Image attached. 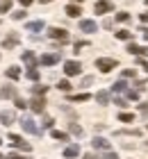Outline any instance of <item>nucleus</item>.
<instances>
[{
	"label": "nucleus",
	"instance_id": "nucleus-1",
	"mask_svg": "<svg viewBox=\"0 0 148 159\" xmlns=\"http://www.w3.org/2000/svg\"><path fill=\"white\" fill-rule=\"evenodd\" d=\"M48 37L55 39V41H59V43H66V41H69V32L62 30V27H50V30H48Z\"/></svg>",
	"mask_w": 148,
	"mask_h": 159
},
{
	"label": "nucleus",
	"instance_id": "nucleus-2",
	"mask_svg": "<svg viewBox=\"0 0 148 159\" xmlns=\"http://www.w3.org/2000/svg\"><path fill=\"white\" fill-rule=\"evenodd\" d=\"M96 66H98L103 73H109L112 68H116V66H118V61H116V59H107V57H100V59L96 61Z\"/></svg>",
	"mask_w": 148,
	"mask_h": 159
},
{
	"label": "nucleus",
	"instance_id": "nucleus-3",
	"mask_svg": "<svg viewBox=\"0 0 148 159\" xmlns=\"http://www.w3.org/2000/svg\"><path fill=\"white\" fill-rule=\"evenodd\" d=\"M30 107H32L34 114H43V109H46V100H43V96H34L32 100H30Z\"/></svg>",
	"mask_w": 148,
	"mask_h": 159
},
{
	"label": "nucleus",
	"instance_id": "nucleus-4",
	"mask_svg": "<svg viewBox=\"0 0 148 159\" xmlns=\"http://www.w3.org/2000/svg\"><path fill=\"white\" fill-rule=\"evenodd\" d=\"M9 143H12L14 148H18V150H25V152H30V143L23 141L18 134H9Z\"/></svg>",
	"mask_w": 148,
	"mask_h": 159
},
{
	"label": "nucleus",
	"instance_id": "nucleus-5",
	"mask_svg": "<svg viewBox=\"0 0 148 159\" xmlns=\"http://www.w3.org/2000/svg\"><path fill=\"white\" fill-rule=\"evenodd\" d=\"M21 125H23V129H25V132H30V134H39V132H41V129L34 125V120L30 118V116H23V118H21Z\"/></svg>",
	"mask_w": 148,
	"mask_h": 159
},
{
	"label": "nucleus",
	"instance_id": "nucleus-6",
	"mask_svg": "<svg viewBox=\"0 0 148 159\" xmlns=\"http://www.w3.org/2000/svg\"><path fill=\"white\" fill-rule=\"evenodd\" d=\"M82 66H80V61H64V73L66 75H78Z\"/></svg>",
	"mask_w": 148,
	"mask_h": 159
},
{
	"label": "nucleus",
	"instance_id": "nucleus-7",
	"mask_svg": "<svg viewBox=\"0 0 148 159\" xmlns=\"http://www.w3.org/2000/svg\"><path fill=\"white\" fill-rule=\"evenodd\" d=\"M18 41H21V37H18L16 32H12L9 37L2 41V48H5V50H12V48H16V46H18Z\"/></svg>",
	"mask_w": 148,
	"mask_h": 159
},
{
	"label": "nucleus",
	"instance_id": "nucleus-8",
	"mask_svg": "<svg viewBox=\"0 0 148 159\" xmlns=\"http://www.w3.org/2000/svg\"><path fill=\"white\" fill-rule=\"evenodd\" d=\"M128 52H130V55H137V57H146L148 50H146L144 46H137V43H128Z\"/></svg>",
	"mask_w": 148,
	"mask_h": 159
},
{
	"label": "nucleus",
	"instance_id": "nucleus-9",
	"mask_svg": "<svg viewBox=\"0 0 148 159\" xmlns=\"http://www.w3.org/2000/svg\"><path fill=\"white\" fill-rule=\"evenodd\" d=\"M93 9H96V14H107V11H112V2L109 0H98Z\"/></svg>",
	"mask_w": 148,
	"mask_h": 159
},
{
	"label": "nucleus",
	"instance_id": "nucleus-10",
	"mask_svg": "<svg viewBox=\"0 0 148 159\" xmlns=\"http://www.w3.org/2000/svg\"><path fill=\"white\" fill-rule=\"evenodd\" d=\"M80 30L82 32H98V25H96V20H80Z\"/></svg>",
	"mask_w": 148,
	"mask_h": 159
},
{
	"label": "nucleus",
	"instance_id": "nucleus-11",
	"mask_svg": "<svg viewBox=\"0 0 148 159\" xmlns=\"http://www.w3.org/2000/svg\"><path fill=\"white\" fill-rule=\"evenodd\" d=\"M23 61L27 64V68H34L36 66V57H34L32 50H25V52H23Z\"/></svg>",
	"mask_w": 148,
	"mask_h": 159
},
{
	"label": "nucleus",
	"instance_id": "nucleus-12",
	"mask_svg": "<svg viewBox=\"0 0 148 159\" xmlns=\"http://www.w3.org/2000/svg\"><path fill=\"white\" fill-rule=\"evenodd\" d=\"M91 146H93V148H98V150H109V141H107V139H103V136H96V139L91 141Z\"/></svg>",
	"mask_w": 148,
	"mask_h": 159
},
{
	"label": "nucleus",
	"instance_id": "nucleus-13",
	"mask_svg": "<svg viewBox=\"0 0 148 159\" xmlns=\"http://www.w3.org/2000/svg\"><path fill=\"white\" fill-rule=\"evenodd\" d=\"M7 98H16V89L14 86H2L0 89V100H7Z\"/></svg>",
	"mask_w": 148,
	"mask_h": 159
},
{
	"label": "nucleus",
	"instance_id": "nucleus-14",
	"mask_svg": "<svg viewBox=\"0 0 148 159\" xmlns=\"http://www.w3.org/2000/svg\"><path fill=\"white\" fill-rule=\"evenodd\" d=\"M78 155H80V148L78 146H66L64 148V157L66 159H73V157H78Z\"/></svg>",
	"mask_w": 148,
	"mask_h": 159
},
{
	"label": "nucleus",
	"instance_id": "nucleus-15",
	"mask_svg": "<svg viewBox=\"0 0 148 159\" xmlns=\"http://www.w3.org/2000/svg\"><path fill=\"white\" fill-rule=\"evenodd\" d=\"M57 61H59V55H43L41 57L43 66H53V64H57Z\"/></svg>",
	"mask_w": 148,
	"mask_h": 159
},
{
	"label": "nucleus",
	"instance_id": "nucleus-16",
	"mask_svg": "<svg viewBox=\"0 0 148 159\" xmlns=\"http://www.w3.org/2000/svg\"><path fill=\"white\" fill-rule=\"evenodd\" d=\"M14 118H16L14 111H2V114H0V123H2V125H12Z\"/></svg>",
	"mask_w": 148,
	"mask_h": 159
},
{
	"label": "nucleus",
	"instance_id": "nucleus-17",
	"mask_svg": "<svg viewBox=\"0 0 148 159\" xmlns=\"http://www.w3.org/2000/svg\"><path fill=\"white\" fill-rule=\"evenodd\" d=\"M43 20H32V23H27V32H41L43 30Z\"/></svg>",
	"mask_w": 148,
	"mask_h": 159
},
{
	"label": "nucleus",
	"instance_id": "nucleus-18",
	"mask_svg": "<svg viewBox=\"0 0 148 159\" xmlns=\"http://www.w3.org/2000/svg\"><path fill=\"white\" fill-rule=\"evenodd\" d=\"M66 14H69L71 18H78L80 14H82V9H80L78 5H69V7H66Z\"/></svg>",
	"mask_w": 148,
	"mask_h": 159
},
{
	"label": "nucleus",
	"instance_id": "nucleus-19",
	"mask_svg": "<svg viewBox=\"0 0 148 159\" xmlns=\"http://www.w3.org/2000/svg\"><path fill=\"white\" fill-rule=\"evenodd\" d=\"M116 39H121V41H130V39H132V32H130V30H118V32H116Z\"/></svg>",
	"mask_w": 148,
	"mask_h": 159
},
{
	"label": "nucleus",
	"instance_id": "nucleus-20",
	"mask_svg": "<svg viewBox=\"0 0 148 159\" xmlns=\"http://www.w3.org/2000/svg\"><path fill=\"white\" fill-rule=\"evenodd\" d=\"M7 77H9V80H18L21 77V70L16 68V66H12V68H7V73H5Z\"/></svg>",
	"mask_w": 148,
	"mask_h": 159
},
{
	"label": "nucleus",
	"instance_id": "nucleus-21",
	"mask_svg": "<svg viewBox=\"0 0 148 159\" xmlns=\"http://www.w3.org/2000/svg\"><path fill=\"white\" fill-rule=\"evenodd\" d=\"M69 100H71V102H87V100H89V93H78V96H71Z\"/></svg>",
	"mask_w": 148,
	"mask_h": 159
},
{
	"label": "nucleus",
	"instance_id": "nucleus-22",
	"mask_svg": "<svg viewBox=\"0 0 148 159\" xmlns=\"http://www.w3.org/2000/svg\"><path fill=\"white\" fill-rule=\"evenodd\" d=\"M96 100H98L100 105H107V102H109V93H107V91H98V96H96Z\"/></svg>",
	"mask_w": 148,
	"mask_h": 159
},
{
	"label": "nucleus",
	"instance_id": "nucleus-23",
	"mask_svg": "<svg viewBox=\"0 0 148 159\" xmlns=\"http://www.w3.org/2000/svg\"><path fill=\"white\" fill-rule=\"evenodd\" d=\"M112 89L118 93V91H125V89H128V84H125V80H118V82H114V86H112Z\"/></svg>",
	"mask_w": 148,
	"mask_h": 159
},
{
	"label": "nucleus",
	"instance_id": "nucleus-24",
	"mask_svg": "<svg viewBox=\"0 0 148 159\" xmlns=\"http://www.w3.org/2000/svg\"><path fill=\"white\" fill-rule=\"evenodd\" d=\"M53 139H57V141H66V139H69V134H66V132H59V129H53Z\"/></svg>",
	"mask_w": 148,
	"mask_h": 159
},
{
	"label": "nucleus",
	"instance_id": "nucleus-25",
	"mask_svg": "<svg viewBox=\"0 0 148 159\" xmlns=\"http://www.w3.org/2000/svg\"><path fill=\"white\" fill-rule=\"evenodd\" d=\"M48 91V86H41V84H36V86H32V93L34 96H43V93Z\"/></svg>",
	"mask_w": 148,
	"mask_h": 159
},
{
	"label": "nucleus",
	"instance_id": "nucleus-26",
	"mask_svg": "<svg viewBox=\"0 0 148 159\" xmlns=\"http://www.w3.org/2000/svg\"><path fill=\"white\" fill-rule=\"evenodd\" d=\"M69 129H71V132L75 134V136H82V127H80L78 123H71V125H69Z\"/></svg>",
	"mask_w": 148,
	"mask_h": 159
},
{
	"label": "nucleus",
	"instance_id": "nucleus-27",
	"mask_svg": "<svg viewBox=\"0 0 148 159\" xmlns=\"http://www.w3.org/2000/svg\"><path fill=\"white\" fill-rule=\"evenodd\" d=\"M9 9H12V0H2V2H0V14H5Z\"/></svg>",
	"mask_w": 148,
	"mask_h": 159
},
{
	"label": "nucleus",
	"instance_id": "nucleus-28",
	"mask_svg": "<svg viewBox=\"0 0 148 159\" xmlns=\"http://www.w3.org/2000/svg\"><path fill=\"white\" fill-rule=\"evenodd\" d=\"M116 20H121V23H128V20H130V14H128V11H118V14H116Z\"/></svg>",
	"mask_w": 148,
	"mask_h": 159
},
{
	"label": "nucleus",
	"instance_id": "nucleus-29",
	"mask_svg": "<svg viewBox=\"0 0 148 159\" xmlns=\"http://www.w3.org/2000/svg\"><path fill=\"white\" fill-rule=\"evenodd\" d=\"M27 80L36 82V80H39V70H36V68H30V70H27Z\"/></svg>",
	"mask_w": 148,
	"mask_h": 159
},
{
	"label": "nucleus",
	"instance_id": "nucleus-30",
	"mask_svg": "<svg viewBox=\"0 0 148 159\" xmlns=\"http://www.w3.org/2000/svg\"><path fill=\"white\" fill-rule=\"evenodd\" d=\"M125 93H128L130 100H139V91L137 89H125Z\"/></svg>",
	"mask_w": 148,
	"mask_h": 159
},
{
	"label": "nucleus",
	"instance_id": "nucleus-31",
	"mask_svg": "<svg viewBox=\"0 0 148 159\" xmlns=\"http://www.w3.org/2000/svg\"><path fill=\"white\" fill-rule=\"evenodd\" d=\"M14 105H16V107H18V109H25V107H27V102H25V100H23V98H18V96H16V98H14Z\"/></svg>",
	"mask_w": 148,
	"mask_h": 159
},
{
	"label": "nucleus",
	"instance_id": "nucleus-32",
	"mask_svg": "<svg viewBox=\"0 0 148 159\" xmlns=\"http://www.w3.org/2000/svg\"><path fill=\"white\" fill-rule=\"evenodd\" d=\"M12 18H14V20H21V18H25V9H18V11H14V14H12Z\"/></svg>",
	"mask_w": 148,
	"mask_h": 159
},
{
	"label": "nucleus",
	"instance_id": "nucleus-33",
	"mask_svg": "<svg viewBox=\"0 0 148 159\" xmlns=\"http://www.w3.org/2000/svg\"><path fill=\"white\" fill-rule=\"evenodd\" d=\"M118 120H123V123H132V120H135V116H132V114H121V116H118Z\"/></svg>",
	"mask_w": 148,
	"mask_h": 159
},
{
	"label": "nucleus",
	"instance_id": "nucleus-34",
	"mask_svg": "<svg viewBox=\"0 0 148 159\" xmlns=\"http://www.w3.org/2000/svg\"><path fill=\"white\" fill-rule=\"evenodd\" d=\"M57 86H59V91H71V84L66 82V80H62V82H59Z\"/></svg>",
	"mask_w": 148,
	"mask_h": 159
},
{
	"label": "nucleus",
	"instance_id": "nucleus-35",
	"mask_svg": "<svg viewBox=\"0 0 148 159\" xmlns=\"http://www.w3.org/2000/svg\"><path fill=\"white\" fill-rule=\"evenodd\" d=\"M53 123H55V120L50 118V116H43V123H41V125H43V127H53Z\"/></svg>",
	"mask_w": 148,
	"mask_h": 159
},
{
	"label": "nucleus",
	"instance_id": "nucleus-36",
	"mask_svg": "<svg viewBox=\"0 0 148 159\" xmlns=\"http://www.w3.org/2000/svg\"><path fill=\"white\" fill-rule=\"evenodd\" d=\"M2 159H23V155H18V152H9L7 157H2Z\"/></svg>",
	"mask_w": 148,
	"mask_h": 159
},
{
	"label": "nucleus",
	"instance_id": "nucleus-37",
	"mask_svg": "<svg viewBox=\"0 0 148 159\" xmlns=\"http://www.w3.org/2000/svg\"><path fill=\"white\" fill-rule=\"evenodd\" d=\"M137 73H135V70H132V68H125L123 70V77H135Z\"/></svg>",
	"mask_w": 148,
	"mask_h": 159
},
{
	"label": "nucleus",
	"instance_id": "nucleus-38",
	"mask_svg": "<svg viewBox=\"0 0 148 159\" xmlns=\"http://www.w3.org/2000/svg\"><path fill=\"white\" fill-rule=\"evenodd\" d=\"M84 46H87V41H75V52H80Z\"/></svg>",
	"mask_w": 148,
	"mask_h": 159
},
{
	"label": "nucleus",
	"instance_id": "nucleus-39",
	"mask_svg": "<svg viewBox=\"0 0 148 159\" xmlns=\"http://www.w3.org/2000/svg\"><path fill=\"white\" fill-rule=\"evenodd\" d=\"M114 105H118V107H128V102H125L123 98H116V100H114Z\"/></svg>",
	"mask_w": 148,
	"mask_h": 159
},
{
	"label": "nucleus",
	"instance_id": "nucleus-40",
	"mask_svg": "<svg viewBox=\"0 0 148 159\" xmlns=\"http://www.w3.org/2000/svg\"><path fill=\"white\" fill-rule=\"evenodd\" d=\"M100 159H118V157H116V155H114V152H105V155H103V157H100Z\"/></svg>",
	"mask_w": 148,
	"mask_h": 159
},
{
	"label": "nucleus",
	"instance_id": "nucleus-41",
	"mask_svg": "<svg viewBox=\"0 0 148 159\" xmlns=\"http://www.w3.org/2000/svg\"><path fill=\"white\" fill-rule=\"evenodd\" d=\"M91 82H93V77L89 75V77H84V80H82V86H87V84H91Z\"/></svg>",
	"mask_w": 148,
	"mask_h": 159
},
{
	"label": "nucleus",
	"instance_id": "nucleus-42",
	"mask_svg": "<svg viewBox=\"0 0 148 159\" xmlns=\"http://www.w3.org/2000/svg\"><path fill=\"white\" fill-rule=\"evenodd\" d=\"M141 114H144V116H148V102L141 105Z\"/></svg>",
	"mask_w": 148,
	"mask_h": 159
},
{
	"label": "nucleus",
	"instance_id": "nucleus-43",
	"mask_svg": "<svg viewBox=\"0 0 148 159\" xmlns=\"http://www.w3.org/2000/svg\"><path fill=\"white\" fill-rule=\"evenodd\" d=\"M18 2H21V5H23V7H30V5H32V2H34V0H18Z\"/></svg>",
	"mask_w": 148,
	"mask_h": 159
},
{
	"label": "nucleus",
	"instance_id": "nucleus-44",
	"mask_svg": "<svg viewBox=\"0 0 148 159\" xmlns=\"http://www.w3.org/2000/svg\"><path fill=\"white\" fill-rule=\"evenodd\" d=\"M139 66H141V68H146V70H148V61H146V59H139Z\"/></svg>",
	"mask_w": 148,
	"mask_h": 159
},
{
	"label": "nucleus",
	"instance_id": "nucleus-45",
	"mask_svg": "<svg viewBox=\"0 0 148 159\" xmlns=\"http://www.w3.org/2000/svg\"><path fill=\"white\" fill-rule=\"evenodd\" d=\"M141 20H144V23H148V11H144V14H141Z\"/></svg>",
	"mask_w": 148,
	"mask_h": 159
},
{
	"label": "nucleus",
	"instance_id": "nucleus-46",
	"mask_svg": "<svg viewBox=\"0 0 148 159\" xmlns=\"http://www.w3.org/2000/svg\"><path fill=\"white\" fill-rule=\"evenodd\" d=\"M144 32V37H146V41H148V27H146V30H141Z\"/></svg>",
	"mask_w": 148,
	"mask_h": 159
},
{
	"label": "nucleus",
	"instance_id": "nucleus-47",
	"mask_svg": "<svg viewBox=\"0 0 148 159\" xmlns=\"http://www.w3.org/2000/svg\"><path fill=\"white\" fill-rule=\"evenodd\" d=\"M39 2H41V5H46V2H53V0H39Z\"/></svg>",
	"mask_w": 148,
	"mask_h": 159
},
{
	"label": "nucleus",
	"instance_id": "nucleus-48",
	"mask_svg": "<svg viewBox=\"0 0 148 159\" xmlns=\"http://www.w3.org/2000/svg\"><path fill=\"white\" fill-rule=\"evenodd\" d=\"M73 2H82V0H73Z\"/></svg>",
	"mask_w": 148,
	"mask_h": 159
},
{
	"label": "nucleus",
	"instance_id": "nucleus-49",
	"mask_svg": "<svg viewBox=\"0 0 148 159\" xmlns=\"http://www.w3.org/2000/svg\"><path fill=\"white\" fill-rule=\"evenodd\" d=\"M0 143H2V139H0Z\"/></svg>",
	"mask_w": 148,
	"mask_h": 159
},
{
	"label": "nucleus",
	"instance_id": "nucleus-50",
	"mask_svg": "<svg viewBox=\"0 0 148 159\" xmlns=\"http://www.w3.org/2000/svg\"><path fill=\"white\" fill-rule=\"evenodd\" d=\"M146 5H148V0H146Z\"/></svg>",
	"mask_w": 148,
	"mask_h": 159
},
{
	"label": "nucleus",
	"instance_id": "nucleus-51",
	"mask_svg": "<svg viewBox=\"0 0 148 159\" xmlns=\"http://www.w3.org/2000/svg\"><path fill=\"white\" fill-rule=\"evenodd\" d=\"M0 159H2V157H0Z\"/></svg>",
	"mask_w": 148,
	"mask_h": 159
}]
</instances>
